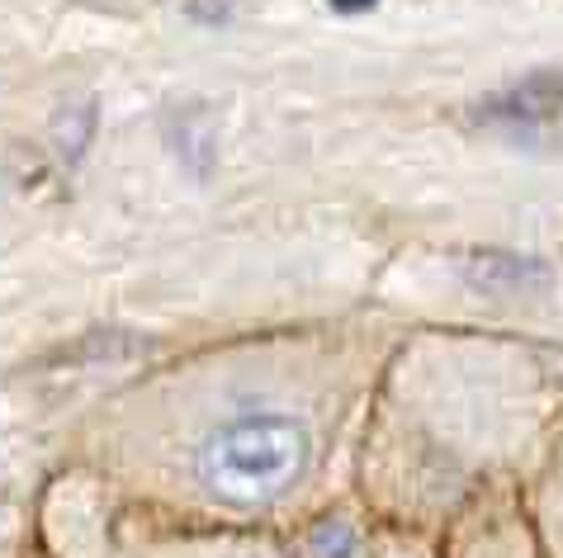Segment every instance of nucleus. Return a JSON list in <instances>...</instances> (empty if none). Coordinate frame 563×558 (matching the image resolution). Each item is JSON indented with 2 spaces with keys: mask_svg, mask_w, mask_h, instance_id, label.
I'll use <instances>...</instances> for the list:
<instances>
[{
  "mask_svg": "<svg viewBox=\"0 0 563 558\" xmlns=\"http://www.w3.org/2000/svg\"><path fill=\"white\" fill-rule=\"evenodd\" d=\"M464 279L483 293H536L550 289V266L526 256H507V252H478L464 260Z\"/></svg>",
  "mask_w": 563,
  "mask_h": 558,
  "instance_id": "obj_2",
  "label": "nucleus"
},
{
  "mask_svg": "<svg viewBox=\"0 0 563 558\" xmlns=\"http://www.w3.org/2000/svg\"><path fill=\"white\" fill-rule=\"evenodd\" d=\"M312 469V431L294 412H242L199 445V478L228 506H271Z\"/></svg>",
  "mask_w": 563,
  "mask_h": 558,
  "instance_id": "obj_1",
  "label": "nucleus"
},
{
  "mask_svg": "<svg viewBox=\"0 0 563 558\" xmlns=\"http://www.w3.org/2000/svg\"><path fill=\"white\" fill-rule=\"evenodd\" d=\"M308 549L312 558H360V535L346 516H327L308 531Z\"/></svg>",
  "mask_w": 563,
  "mask_h": 558,
  "instance_id": "obj_3",
  "label": "nucleus"
},
{
  "mask_svg": "<svg viewBox=\"0 0 563 558\" xmlns=\"http://www.w3.org/2000/svg\"><path fill=\"white\" fill-rule=\"evenodd\" d=\"M232 558H261V554H232Z\"/></svg>",
  "mask_w": 563,
  "mask_h": 558,
  "instance_id": "obj_4",
  "label": "nucleus"
}]
</instances>
